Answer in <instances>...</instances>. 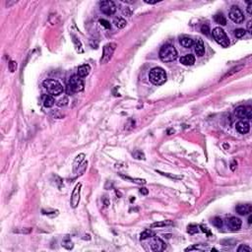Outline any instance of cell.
Returning <instances> with one entry per match:
<instances>
[{
  "label": "cell",
  "mask_w": 252,
  "mask_h": 252,
  "mask_svg": "<svg viewBox=\"0 0 252 252\" xmlns=\"http://www.w3.org/2000/svg\"><path fill=\"white\" fill-rule=\"evenodd\" d=\"M180 63H182L183 65H186V66L193 65L194 63H195L194 55H192V54H186V55L182 56V57L180 58Z\"/></svg>",
  "instance_id": "17"
},
{
  "label": "cell",
  "mask_w": 252,
  "mask_h": 252,
  "mask_svg": "<svg viewBox=\"0 0 252 252\" xmlns=\"http://www.w3.org/2000/svg\"><path fill=\"white\" fill-rule=\"evenodd\" d=\"M8 68H9V71L10 72H15L17 69V62L16 61H14V60H11V61L9 62V64H8Z\"/></svg>",
  "instance_id": "32"
},
{
  "label": "cell",
  "mask_w": 252,
  "mask_h": 252,
  "mask_svg": "<svg viewBox=\"0 0 252 252\" xmlns=\"http://www.w3.org/2000/svg\"><path fill=\"white\" fill-rule=\"evenodd\" d=\"M150 246H151V249L153 251L156 252H160V251H164L165 248H167V245L164 240H161L159 238H154V239L150 243Z\"/></svg>",
  "instance_id": "11"
},
{
  "label": "cell",
  "mask_w": 252,
  "mask_h": 252,
  "mask_svg": "<svg viewBox=\"0 0 252 252\" xmlns=\"http://www.w3.org/2000/svg\"><path fill=\"white\" fill-rule=\"evenodd\" d=\"M214 20H215V22H216L217 24H219L221 26H225V25H227V19H225V17L222 13L216 14L215 16H214Z\"/></svg>",
  "instance_id": "20"
},
{
  "label": "cell",
  "mask_w": 252,
  "mask_h": 252,
  "mask_svg": "<svg viewBox=\"0 0 252 252\" xmlns=\"http://www.w3.org/2000/svg\"><path fill=\"white\" fill-rule=\"evenodd\" d=\"M160 58L164 62H171L177 58V51L171 44H164L160 50Z\"/></svg>",
  "instance_id": "1"
},
{
  "label": "cell",
  "mask_w": 252,
  "mask_h": 252,
  "mask_svg": "<svg viewBox=\"0 0 252 252\" xmlns=\"http://www.w3.org/2000/svg\"><path fill=\"white\" fill-rule=\"evenodd\" d=\"M81 187H82V183L79 182L76 184V186H75V188L72 191V194H71V198H70V205L72 208H77L79 203H80Z\"/></svg>",
  "instance_id": "10"
},
{
  "label": "cell",
  "mask_w": 252,
  "mask_h": 252,
  "mask_svg": "<svg viewBox=\"0 0 252 252\" xmlns=\"http://www.w3.org/2000/svg\"><path fill=\"white\" fill-rule=\"evenodd\" d=\"M243 65H239V66H236V67H234V68H232L231 70V72H228V73H227L225 75V76L223 77V79H225V78H228V77H231V75H234V74H235V73H238V71H240L241 70L242 68H243Z\"/></svg>",
  "instance_id": "26"
},
{
  "label": "cell",
  "mask_w": 252,
  "mask_h": 252,
  "mask_svg": "<svg viewBox=\"0 0 252 252\" xmlns=\"http://www.w3.org/2000/svg\"><path fill=\"white\" fill-rule=\"evenodd\" d=\"M43 88L46 90L47 93L50 96H59L63 92L62 85L57 80L46 79V80L43 81Z\"/></svg>",
  "instance_id": "3"
},
{
  "label": "cell",
  "mask_w": 252,
  "mask_h": 252,
  "mask_svg": "<svg viewBox=\"0 0 252 252\" xmlns=\"http://www.w3.org/2000/svg\"><path fill=\"white\" fill-rule=\"evenodd\" d=\"M149 78H150V81L154 85H157V86L163 85L167 81V73L161 67H155V68H153L150 71Z\"/></svg>",
  "instance_id": "2"
},
{
  "label": "cell",
  "mask_w": 252,
  "mask_h": 252,
  "mask_svg": "<svg viewBox=\"0 0 252 252\" xmlns=\"http://www.w3.org/2000/svg\"><path fill=\"white\" fill-rule=\"evenodd\" d=\"M227 225L231 231H238L241 227V221L236 217H231L227 219Z\"/></svg>",
  "instance_id": "12"
},
{
  "label": "cell",
  "mask_w": 252,
  "mask_h": 252,
  "mask_svg": "<svg viewBox=\"0 0 252 252\" xmlns=\"http://www.w3.org/2000/svg\"><path fill=\"white\" fill-rule=\"evenodd\" d=\"M43 104L46 107H51L54 106L55 100L53 99V97L50 95H43Z\"/></svg>",
  "instance_id": "18"
},
{
  "label": "cell",
  "mask_w": 252,
  "mask_h": 252,
  "mask_svg": "<svg viewBox=\"0 0 252 252\" xmlns=\"http://www.w3.org/2000/svg\"><path fill=\"white\" fill-rule=\"evenodd\" d=\"M212 223H213L214 225H215V227L219 228L223 227V221H222V219H221V218H219V217L214 218L213 221H212Z\"/></svg>",
  "instance_id": "29"
},
{
  "label": "cell",
  "mask_w": 252,
  "mask_h": 252,
  "mask_svg": "<svg viewBox=\"0 0 252 252\" xmlns=\"http://www.w3.org/2000/svg\"><path fill=\"white\" fill-rule=\"evenodd\" d=\"M100 9L104 14L108 15H113L116 12V6L115 3L110 0H107V1H101L100 3Z\"/></svg>",
  "instance_id": "9"
},
{
  "label": "cell",
  "mask_w": 252,
  "mask_h": 252,
  "mask_svg": "<svg viewBox=\"0 0 252 252\" xmlns=\"http://www.w3.org/2000/svg\"><path fill=\"white\" fill-rule=\"evenodd\" d=\"M200 228H201V231H202L203 232H205V234H206L207 235H208V236H211V235H212L211 231H210L209 229H208V228L205 227L204 225H200Z\"/></svg>",
  "instance_id": "38"
},
{
  "label": "cell",
  "mask_w": 252,
  "mask_h": 252,
  "mask_svg": "<svg viewBox=\"0 0 252 252\" xmlns=\"http://www.w3.org/2000/svg\"><path fill=\"white\" fill-rule=\"evenodd\" d=\"M251 222H252V216H249V218H248V224H251Z\"/></svg>",
  "instance_id": "45"
},
{
  "label": "cell",
  "mask_w": 252,
  "mask_h": 252,
  "mask_svg": "<svg viewBox=\"0 0 252 252\" xmlns=\"http://www.w3.org/2000/svg\"><path fill=\"white\" fill-rule=\"evenodd\" d=\"M179 43H180V44H181V46H182L183 47H185V48H190V47H192L193 44H194L193 40H191L190 37H180Z\"/></svg>",
  "instance_id": "19"
},
{
  "label": "cell",
  "mask_w": 252,
  "mask_h": 252,
  "mask_svg": "<svg viewBox=\"0 0 252 252\" xmlns=\"http://www.w3.org/2000/svg\"><path fill=\"white\" fill-rule=\"evenodd\" d=\"M139 191H140V193H141L142 195H148V193H149L148 189H147V188H145V187H142Z\"/></svg>",
  "instance_id": "41"
},
{
  "label": "cell",
  "mask_w": 252,
  "mask_h": 252,
  "mask_svg": "<svg viewBox=\"0 0 252 252\" xmlns=\"http://www.w3.org/2000/svg\"><path fill=\"white\" fill-rule=\"evenodd\" d=\"M172 225L171 221H163V222H157V223H154L151 228H161V227H167V225Z\"/></svg>",
  "instance_id": "25"
},
{
  "label": "cell",
  "mask_w": 252,
  "mask_h": 252,
  "mask_svg": "<svg viewBox=\"0 0 252 252\" xmlns=\"http://www.w3.org/2000/svg\"><path fill=\"white\" fill-rule=\"evenodd\" d=\"M62 246L64 247V248H66V249H68V250L73 249L74 244H73L72 241H71V239L69 238V236H66V238L62 240Z\"/></svg>",
  "instance_id": "24"
},
{
  "label": "cell",
  "mask_w": 252,
  "mask_h": 252,
  "mask_svg": "<svg viewBox=\"0 0 252 252\" xmlns=\"http://www.w3.org/2000/svg\"><path fill=\"white\" fill-rule=\"evenodd\" d=\"M234 114L239 119L250 120L252 118V108L250 107H238L235 108Z\"/></svg>",
  "instance_id": "7"
},
{
  "label": "cell",
  "mask_w": 252,
  "mask_h": 252,
  "mask_svg": "<svg viewBox=\"0 0 252 252\" xmlns=\"http://www.w3.org/2000/svg\"><path fill=\"white\" fill-rule=\"evenodd\" d=\"M145 2L148 3V4H156V3H158L157 0H156V1H148V0H145Z\"/></svg>",
  "instance_id": "44"
},
{
  "label": "cell",
  "mask_w": 252,
  "mask_h": 252,
  "mask_svg": "<svg viewBox=\"0 0 252 252\" xmlns=\"http://www.w3.org/2000/svg\"><path fill=\"white\" fill-rule=\"evenodd\" d=\"M244 35H245V31H244L243 29H238L234 31V36H235V37H238V39L242 37Z\"/></svg>",
  "instance_id": "34"
},
{
  "label": "cell",
  "mask_w": 252,
  "mask_h": 252,
  "mask_svg": "<svg viewBox=\"0 0 252 252\" xmlns=\"http://www.w3.org/2000/svg\"><path fill=\"white\" fill-rule=\"evenodd\" d=\"M73 37V41H74V43H75V46H76V48H77V50L79 52H82V44H81V41L79 40L75 36H72Z\"/></svg>",
  "instance_id": "30"
},
{
  "label": "cell",
  "mask_w": 252,
  "mask_h": 252,
  "mask_svg": "<svg viewBox=\"0 0 252 252\" xmlns=\"http://www.w3.org/2000/svg\"><path fill=\"white\" fill-rule=\"evenodd\" d=\"M123 179H125V180H129V181L131 182H133V183H136V184H145L146 183V180L145 179H141V178H132V177H130V176H126V175H124V174H119Z\"/></svg>",
  "instance_id": "22"
},
{
  "label": "cell",
  "mask_w": 252,
  "mask_h": 252,
  "mask_svg": "<svg viewBox=\"0 0 252 252\" xmlns=\"http://www.w3.org/2000/svg\"><path fill=\"white\" fill-rule=\"evenodd\" d=\"M155 235H156V234L153 231H151V229H146V231H144L140 234V239L144 240V239L150 238H154Z\"/></svg>",
  "instance_id": "23"
},
{
  "label": "cell",
  "mask_w": 252,
  "mask_h": 252,
  "mask_svg": "<svg viewBox=\"0 0 252 252\" xmlns=\"http://www.w3.org/2000/svg\"><path fill=\"white\" fill-rule=\"evenodd\" d=\"M187 232L188 234H196V232H198V227L196 225H189L187 227Z\"/></svg>",
  "instance_id": "28"
},
{
  "label": "cell",
  "mask_w": 252,
  "mask_h": 252,
  "mask_svg": "<svg viewBox=\"0 0 252 252\" xmlns=\"http://www.w3.org/2000/svg\"><path fill=\"white\" fill-rule=\"evenodd\" d=\"M84 157H85V155L84 154H81V155H79L78 157H77V159L75 160V161H74V171H76L77 168L80 167V164H81V163H82V161H84Z\"/></svg>",
  "instance_id": "27"
},
{
  "label": "cell",
  "mask_w": 252,
  "mask_h": 252,
  "mask_svg": "<svg viewBox=\"0 0 252 252\" xmlns=\"http://www.w3.org/2000/svg\"><path fill=\"white\" fill-rule=\"evenodd\" d=\"M113 24L115 25V27L116 28H118V29H123V28H125V26H126V21L124 20L123 18L121 17H116L114 20H113Z\"/></svg>",
  "instance_id": "21"
},
{
  "label": "cell",
  "mask_w": 252,
  "mask_h": 252,
  "mask_svg": "<svg viewBox=\"0 0 252 252\" xmlns=\"http://www.w3.org/2000/svg\"><path fill=\"white\" fill-rule=\"evenodd\" d=\"M157 172H159V174H163L164 176H167V177H171L172 179H181L182 178V176H177V175H172V174H164V172H161V171H158Z\"/></svg>",
  "instance_id": "35"
},
{
  "label": "cell",
  "mask_w": 252,
  "mask_h": 252,
  "mask_svg": "<svg viewBox=\"0 0 252 252\" xmlns=\"http://www.w3.org/2000/svg\"><path fill=\"white\" fill-rule=\"evenodd\" d=\"M91 72V66L89 64H83L78 68V76L81 78L87 77Z\"/></svg>",
  "instance_id": "16"
},
{
  "label": "cell",
  "mask_w": 252,
  "mask_h": 252,
  "mask_svg": "<svg viewBox=\"0 0 252 252\" xmlns=\"http://www.w3.org/2000/svg\"><path fill=\"white\" fill-rule=\"evenodd\" d=\"M100 24L103 26V27L106 28V29H110V23L108 21L104 20V19H100Z\"/></svg>",
  "instance_id": "36"
},
{
  "label": "cell",
  "mask_w": 252,
  "mask_h": 252,
  "mask_svg": "<svg viewBox=\"0 0 252 252\" xmlns=\"http://www.w3.org/2000/svg\"><path fill=\"white\" fill-rule=\"evenodd\" d=\"M195 46V52L198 56H203L205 53V44L203 43V40L201 39H198L194 43Z\"/></svg>",
  "instance_id": "15"
},
{
  "label": "cell",
  "mask_w": 252,
  "mask_h": 252,
  "mask_svg": "<svg viewBox=\"0 0 252 252\" xmlns=\"http://www.w3.org/2000/svg\"><path fill=\"white\" fill-rule=\"evenodd\" d=\"M201 32L204 33V35L208 36L209 33H210V29H209V27L207 25H203L202 27H201Z\"/></svg>",
  "instance_id": "37"
},
{
  "label": "cell",
  "mask_w": 252,
  "mask_h": 252,
  "mask_svg": "<svg viewBox=\"0 0 252 252\" xmlns=\"http://www.w3.org/2000/svg\"><path fill=\"white\" fill-rule=\"evenodd\" d=\"M251 24H252L251 21H249L247 23V30H248V32H249V33H251Z\"/></svg>",
  "instance_id": "43"
},
{
  "label": "cell",
  "mask_w": 252,
  "mask_h": 252,
  "mask_svg": "<svg viewBox=\"0 0 252 252\" xmlns=\"http://www.w3.org/2000/svg\"><path fill=\"white\" fill-rule=\"evenodd\" d=\"M246 10H247L248 15H251L252 14V3L251 2H248V6H247Z\"/></svg>",
  "instance_id": "40"
},
{
  "label": "cell",
  "mask_w": 252,
  "mask_h": 252,
  "mask_svg": "<svg viewBox=\"0 0 252 252\" xmlns=\"http://www.w3.org/2000/svg\"><path fill=\"white\" fill-rule=\"evenodd\" d=\"M116 43H110L106 44V46H104V49H103V56H101V59H100V63L101 64H104V63H107L111 59L112 55H113L114 51L116 49Z\"/></svg>",
  "instance_id": "6"
},
{
  "label": "cell",
  "mask_w": 252,
  "mask_h": 252,
  "mask_svg": "<svg viewBox=\"0 0 252 252\" xmlns=\"http://www.w3.org/2000/svg\"><path fill=\"white\" fill-rule=\"evenodd\" d=\"M133 157L135 158V159H138V160H145L144 153H142L140 151H135L133 153Z\"/></svg>",
  "instance_id": "33"
},
{
  "label": "cell",
  "mask_w": 252,
  "mask_h": 252,
  "mask_svg": "<svg viewBox=\"0 0 252 252\" xmlns=\"http://www.w3.org/2000/svg\"><path fill=\"white\" fill-rule=\"evenodd\" d=\"M213 37L218 43L221 44L223 47H228L229 46V39L227 36V33L223 29L217 27L213 30Z\"/></svg>",
  "instance_id": "5"
},
{
  "label": "cell",
  "mask_w": 252,
  "mask_h": 252,
  "mask_svg": "<svg viewBox=\"0 0 252 252\" xmlns=\"http://www.w3.org/2000/svg\"><path fill=\"white\" fill-rule=\"evenodd\" d=\"M236 164H238V163H236L235 161H231V170L232 171H235V167H236Z\"/></svg>",
  "instance_id": "42"
},
{
  "label": "cell",
  "mask_w": 252,
  "mask_h": 252,
  "mask_svg": "<svg viewBox=\"0 0 252 252\" xmlns=\"http://www.w3.org/2000/svg\"><path fill=\"white\" fill-rule=\"evenodd\" d=\"M32 231L31 228H28V229H22V231H14V232H22V234H30Z\"/></svg>",
  "instance_id": "39"
},
{
  "label": "cell",
  "mask_w": 252,
  "mask_h": 252,
  "mask_svg": "<svg viewBox=\"0 0 252 252\" xmlns=\"http://www.w3.org/2000/svg\"><path fill=\"white\" fill-rule=\"evenodd\" d=\"M236 130L238 131L240 134H246L249 132L250 130V125L249 123L245 120H240L238 123H236Z\"/></svg>",
  "instance_id": "14"
},
{
  "label": "cell",
  "mask_w": 252,
  "mask_h": 252,
  "mask_svg": "<svg viewBox=\"0 0 252 252\" xmlns=\"http://www.w3.org/2000/svg\"><path fill=\"white\" fill-rule=\"evenodd\" d=\"M238 252H251L252 249L251 247H249L248 245H245V244H241L238 248Z\"/></svg>",
  "instance_id": "31"
},
{
  "label": "cell",
  "mask_w": 252,
  "mask_h": 252,
  "mask_svg": "<svg viewBox=\"0 0 252 252\" xmlns=\"http://www.w3.org/2000/svg\"><path fill=\"white\" fill-rule=\"evenodd\" d=\"M228 17L232 22H234L236 24H240L244 21V15L238 6L231 7V10H229Z\"/></svg>",
  "instance_id": "8"
},
{
  "label": "cell",
  "mask_w": 252,
  "mask_h": 252,
  "mask_svg": "<svg viewBox=\"0 0 252 252\" xmlns=\"http://www.w3.org/2000/svg\"><path fill=\"white\" fill-rule=\"evenodd\" d=\"M235 211L240 216L249 215L252 212V206L250 204H239L236 206Z\"/></svg>",
  "instance_id": "13"
},
{
  "label": "cell",
  "mask_w": 252,
  "mask_h": 252,
  "mask_svg": "<svg viewBox=\"0 0 252 252\" xmlns=\"http://www.w3.org/2000/svg\"><path fill=\"white\" fill-rule=\"evenodd\" d=\"M67 90H68L69 95L83 91L84 90V81H83V79L81 77H79L78 75L72 76L68 81Z\"/></svg>",
  "instance_id": "4"
}]
</instances>
